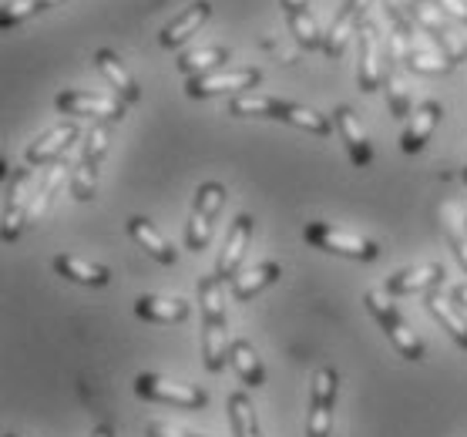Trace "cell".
<instances>
[{
  "instance_id": "1",
  "label": "cell",
  "mask_w": 467,
  "mask_h": 437,
  "mask_svg": "<svg viewBox=\"0 0 467 437\" xmlns=\"http://www.w3.org/2000/svg\"><path fill=\"white\" fill-rule=\"evenodd\" d=\"M199 309H202V360L213 373H219L229 363V320H225V289L223 279L202 276L199 279Z\"/></svg>"
},
{
  "instance_id": "2",
  "label": "cell",
  "mask_w": 467,
  "mask_h": 437,
  "mask_svg": "<svg viewBox=\"0 0 467 437\" xmlns=\"http://www.w3.org/2000/svg\"><path fill=\"white\" fill-rule=\"evenodd\" d=\"M367 309L373 313V320L380 323L383 333H387V340L393 343V350L400 353L404 360H424V340L410 330V323L400 317V309L390 303V293L387 289H367V297H363Z\"/></svg>"
},
{
  "instance_id": "3",
  "label": "cell",
  "mask_w": 467,
  "mask_h": 437,
  "mask_svg": "<svg viewBox=\"0 0 467 437\" xmlns=\"http://www.w3.org/2000/svg\"><path fill=\"white\" fill-rule=\"evenodd\" d=\"M303 239H306L313 249H323V253H333V256L360 259V263H373V259L380 256V245L373 243V239L347 233V229H340V225H333V223H306Z\"/></svg>"
},
{
  "instance_id": "4",
  "label": "cell",
  "mask_w": 467,
  "mask_h": 437,
  "mask_svg": "<svg viewBox=\"0 0 467 437\" xmlns=\"http://www.w3.org/2000/svg\"><path fill=\"white\" fill-rule=\"evenodd\" d=\"M407 14H410V21H414L417 27H424V31L441 44V54H444L451 65L457 68L461 61H467V41L444 21L447 14L437 7L434 0H407Z\"/></svg>"
},
{
  "instance_id": "5",
  "label": "cell",
  "mask_w": 467,
  "mask_h": 437,
  "mask_svg": "<svg viewBox=\"0 0 467 437\" xmlns=\"http://www.w3.org/2000/svg\"><path fill=\"white\" fill-rule=\"evenodd\" d=\"M108 139H111V121H98L85 135V149H81V161H78L75 175H71V195L78 203H91L98 189V169L108 151Z\"/></svg>"
},
{
  "instance_id": "6",
  "label": "cell",
  "mask_w": 467,
  "mask_h": 437,
  "mask_svg": "<svg viewBox=\"0 0 467 437\" xmlns=\"http://www.w3.org/2000/svg\"><path fill=\"white\" fill-rule=\"evenodd\" d=\"M225 199V185L219 182H205L199 185V192H195V205H192V219H189V229H185V243H189L192 253H202L209 239H213V223L215 215L223 213Z\"/></svg>"
},
{
  "instance_id": "7",
  "label": "cell",
  "mask_w": 467,
  "mask_h": 437,
  "mask_svg": "<svg viewBox=\"0 0 467 437\" xmlns=\"http://www.w3.org/2000/svg\"><path fill=\"white\" fill-rule=\"evenodd\" d=\"M135 394L145 397V401H155V404H171L182 407V411H199V407L209 404L205 390L192 384H179V380H169L161 373H139L135 377Z\"/></svg>"
},
{
  "instance_id": "8",
  "label": "cell",
  "mask_w": 467,
  "mask_h": 437,
  "mask_svg": "<svg viewBox=\"0 0 467 437\" xmlns=\"http://www.w3.org/2000/svg\"><path fill=\"white\" fill-rule=\"evenodd\" d=\"M337 387L340 373L333 367H319L309 387V414H306V437H329L333 431V407H337Z\"/></svg>"
},
{
  "instance_id": "9",
  "label": "cell",
  "mask_w": 467,
  "mask_h": 437,
  "mask_svg": "<svg viewBox=\"0 0 467 437\" xmlns=\"http://www.w3.org/2000/svg\"><path fill=\"white\" fill-rule=\"evenodd\" d=\"M31 185H34V175L31 169H17L7 179V203H4V243H17V235H21L24 223H27V215H31Z\"/></svg>"
},
{
  "instance_id": "10",
  "label": "cell",
  "mask_w": 467,
  "mask_h": 437,
  "mask_svg": "<svg viewBox=\"0 0 467 437\" xmlns=\"http://www.w3.org/2000/svg\"><path fill=\"white\" fill-rule=\"evenodd\" d=\"M263 81L259 68H229V71H213V75L202 78H189L185 81V95L189 98H213L225 95V91H249Z\"/></svg>"
},
{
  "instance_id": "11",
  "label": "cell",
  "mask_w": 467,
  "mask_h": 437,
  "mask_svg": "<svg viewBox=\"0 0 467 437\" xmlns=\"http://www.w3.org/2000/svg\"><path fill=\"white\" fill-rule=\"evenodd\" d=\"M54 105L61 115L75 118H98V121H121L125 118V105L118 98L108 95H85V91H64L54 98Z\"/></svg>"
},
{
  "instance_id": "12",
  "label": "cell",
  "mask_w": 467,
  "mask_h": 437,
  "mask_svg": "<svg viewBox=\"0 0 467 437\" xmlns=\"http://www.w3.org/2000/svg\"><path fill=\"white\" fill-rule=\"evenodd\" d=\"M370 4L373 0H347V4L340 7V14L333 17L327 37H323V51H327L329 61H337V57L347 51V44H350L353 34L360 31V17L367 14Z\"/></svg>"
},
{
  "instance_id": "13",
  "label": "cell",
  "mask_w": 467,
  "mask_h": 437,
  "mask_svg": "<svg viewBox=\"0 0 467 437\" xmlns=\"http://www.w3.org/2000/svg\"><path fill=\"white\" fill-rule=\"evenodd\" d=\"M360 65H357V81H360V91H377L383 85V47H380V34L370 21L360 24Z\"/></svg>"
},
{
  "instance_id": "14",
  "label": "cell",
  "mask_w": 467,
  "mask_h": 437,
  "mask_svg": "<svg viewBox=\"0 0 467 437\" xmlns=\"http://www.w3.org/2000/svg\"><path fill=\"white\" fill-rule=\"evenodd\" d=\"M78 139V125L75 121H64V125H54L51 131H44L41 139H34L27 145V165H54L67 155V149L75 145Z\"/></svg>"
},
{
  "instance_id": "15",
  "label": "cell",
  "mask_w": 467,
  "mask_h": 437,
  "mask_svg": "<svg viewBox=\"0 0 467 437\" xmlns=\"http://www.w3.org/2000/svg\"><path fill=\"white\" fill-rule=\"evenodd\" d=\"M333 125L340 131V139H343V145H347V151H350L353 165H357V169H367L373 161V149H370L367 131H363V125H360V118H357V111L340 105L333 111Z\"/></svg>"
},
{
  "instance_id": "16",
  "label": "cell",
  "mask_w": 467,
  "mask_h": 437,
  "mask_svg": "<svg viewBox=\"0 0 467 437\" xmlns=\"http://www.w3.org/2000/svg\"><path fill=\"white\" fill-rule=\"evenodd\" d=\"M249 235H253V215H235L233 229L225 235V245L219 253V266H215V276L223 279H235L239 276V266H243L245 245H249Z\"/></svg>"
},
{
  "instance_id": "17",
  "label": "cell",
  "mask_w": 467,
  "mask_h": 437,
  "mask_svg": "<svg viewBox=\"0 0 467 437\" xmlns=\"http://www.w3.org/2000/svg\"><path fill=\"white\" fill-rule=\"evenodd\" d=\"M441 115H444L441 101H424V105H417L414 115L407 118V129H404V139H400V149H404L407 155H414V151L424 149L427 141H431V135H434Z\"/></svg>"
},
{
  "instance_id": "18",
  "label": "cell",
  "mask_w": 467,
  "mask_h": 437,
  "mask_svg": "<svg viewBox=\"0 0 467 437\" xmlns=\"http://www.w3.org/2000/svg\"><path fill=\"white\" fill-rule=\"evenodd\" d=\"M444 266L441 263H424V266H414V269H404V273H397L383 283V289L390 293V297H410V293H424V289H434L444 283Z\"/></svg>"
},
{
  "instance_id": "19",
  "label": "cell",
  "mask_w": 467,
  "mask_h": 437,
  "mask_svg": "<svg viewBox=\"0 0 467 437\" xmlns=\"http://www.w3.org/2000/svg\"><path fill=\"white\" fill-rule=\"evenodd\" d=\"M128 233H131V239L149 253L155 263H161V266H175V259H179V253H175V245L165 239V235L155 229V225L149 223V219H141V215H135V219H128Z\"/></svg>"
},
{
  "instance_id": "20",
  "label": "cell",
  "mask_w": 467,
  "mask_h": 437,
  "mask_svg": "<svg viewBox=\"0 0 467 437\" xmlns=\"http://www.w3.org/2000/svg\"><path fill=\"white\" fill-rule=\"evenodd\" d=\"M95 65H98V71L115 85V91H118V98L121 101H128V105H139L141 101V88H139V81L128 75V68L118 61V54L115 51H108V47H101V51L95 54Z\"/></svg>"
},
{
  "instance_id": "21",
  "label": "cell",
  "mask_w": 467,
  "mask_h": 437,
  "mask_svg": "<svg viewBox=\"0 0 467 437\" xmlns=\"http://www.w3.org/2000/svg\"><path fill=\"white\" fill-rule=\"evenodd\" d=\"M135 313L149 323H182L189 320V303L179 297H155V293H145L135 303Z\"/></svg>"
},
{
  "instance_id": "22",
  "label": "cell",
  "mask_w": 467,
  "mask_h": 437,
  "mask_svg": "<svg viewBox=\"0 0 467 437\" xmlns=\"http://www.w3.org/2000/svg\"><path fill=\"white\" fill-rule=\"evenodd\" d=\"M273 118H276V121H286V125H293V129H299V131H309V135H329V131H333V121H329L327 115H319V111H313V108H306V105H296V101H283V98L276 101Z\"/></svg>"
},
{
  "instance_id": "23",
  "label": "cell",
  "mask_w": 467,
  "mask_h": 437,
  "mask_svg": "<svg viewBox=\"0 0 467 437\" xmlns=\"http://www.w3.org/2000/svg\"><path fill=\"white\" fill-rule=\"evenodd\" d=\"M209 14H213V4L209 0H199V4H192L189 11L179 14L175 21L161 31V47H182V44L189 41L192 34L199 31L205 21H209Z\"/></svg>"
},
{
  "instance_id": "24",
  "label": "cell",
  "mask_w": 467,
  "mask_h": 437,
  "mask_svg": "<svg viewBox=\"0 0 467 437\" xmlns=\"http://www.w3.org/2000/svg\"><path fill=\"white\" fill-rule=\"evenodd\" d=\"M54 269L61 273L64 279L71 283H81V286H108L111 283V273L98 263H88L81 256H54Z\"/></svg>"
},
{
  "instance_id": "25",
  "label": "cell",
  "mask_w": 467,
  "mask_h": 437,
  "mask_svg": "<svg viewBox=\"0 0 467 437\" xmlns=\"http://www.w3.org/2000/svg\"><path fill=\"white\" fill-rule=\"evenodd\" d=\"M383 14H387V24H390L387 57H390L393 65H407V54H410V47H414V27H410V21L400 14V7H393V4H387Z\"/></svg>"
},
{
  "instance_id": "26",
  "label": "cell",
  "mask_w": 467,
  "mask_h": 437,
  "mask_svg": "<svg viewBox=\"0 0 467 437\" xmlns=\"http://www.w3.org/2000/svg\"><path fill=\"white\" fill-rule=\"evenodd\" d=\"M427 309H431L434 320L451 333V340H454L461 350H467V320L461 317V309H457L454 299L441 297V293H431V297H427Z\"/></svg>"
},
{
  "instance_id": "27",
  "label": "cell",
  "mask_w": 467,
  "mask_h": 437,
  "mask_svg": "<svg viewBox=\"0 0 467 437\" xmlns=\"http://www.w3.org/2000/svg\"><path fill=\"white\" fill-rule=\"evenodd\" d=\"M279 276H283L279 263L265 259V263H259V266H253V269H245V273H239V276L233 279V297L235 299H253L255 293H263L265 286H273Z\"/></svg>"
},
{
  "instance_id": "28",
  "label": "cell",
  "mask_w": 467,
  "mask_h": 437,
  "mask_svg": "<svg viewBox=\"0 0 467 437\" xmlns=\"http://www.w3.org/2000/svg\"><path fill=\"white\" fill-rule=\"evenodd\" d=\"M229 363L235 367L239 373V380L245 387H263L265 380V370H263V360H259V353L253 350V343L249 340H233V350H229Z\"/></svg>"
},
{
  "instance_id": "29",
  "label": "cell",
  "mask_w": 467,
  "mask_h": 437,
  "mask_svg": "<svg viewBox=\"0 0 467 437\" xmlns=\"http://www.w3.org/2000/svg\"><path fill=\"white\" fill-rule=\"evenodd\" d=\"M223 61H229V47H219V44H213V47H199V51L182 54L179 71H182V75H189V78H202V75H213Z\"/></svg>"
},
{
  "instance_id": "30",
  "label": "cell",
  "mask_w": 467,
  "mask_h": 437,
  "mask_svg": "<svg viewBox=\"0 0 467 437\" xmlns=\"http://www.w3.org/2000/svg\"><path fill=\"white\" fill-rule=\"evenodd\" d=\"M64 159L61 161H54L51 169H47V175H44V182H41V189L34 192V199H31V215H27V223H37V219H44L47 215V209H51V203H54V195L61 192V185H64Z\"/></svg>"
},
{
  "instance_id": "31",
  "label": "cell",
  "mask_w": 467,
  "mask_h": 437,
  "mask_svg": "<svg viewBox=\"0 0 467 437\" xmlns=\"http://www.w3.org/2000/svg\"><path fill=\"white\" fill-rule=\"evenodd\" d=\"M286 21H289V34L296 37L299 47H306V51L323 47V37H327V34H319L317 21H313V14H309V4L306 7H289Z\"/></svg>"
},
{
  "instance_id": "32",
  "label": "cell",
  "mask_w": 467,
  "mask_h": 437,
  "mask_svg": "<svg viewBox=\"0 0 467 437\" xmlns=\"http://www.w3.org/2000/svg\"><path fill=\"white\" fill-rule=\"evenodd\" d=\"M229 424H233V437H263L259 434V421H255V407L249 394H233L229 397Z\"/></svg>"
},
{
  "instance_id": "33",
  "label": "cell",
  "mask_w": 467,
  "mask_h": 437,
  "mask_svg": "<svg viewBox=\"0 0 467 437\" xmlns=\"http://www.w3.org/2000/svg\"><path fill=\"white\" fill-rule=\"evenodd\" d=\"M57 4H64V0H7L4 11H0V27L11 31V27L24 24L27 17L47 11V7H57Z\"/></svg>"
},
{
  "instance_id": "34",
  "label": "cell",
  "mask_w": 467,
  "mask_h": 437,
  "mask_svg": "<svg viewBox=\"0 0 467 437\" xmlns=\"http://www.w3.org/2000/svg\"><path fill=\"white\" fill-rule=\"evenodd\" d=\"M276 101L279 98L273 95H235L233 101H229V115L235 118H273V111H276Z\"/></svg>"
},
{
  "instance_id": "35",
  "label": "cell",
  "mask_w": 467,
  "mask_h": 437,
  "mask_svg": "<svg viewBox=\"0 0 467 437\" xmlns=\"http://www.w3.org/2000/svg\"><path fill=\"white\" fill-rule=\"evenodd\" d=\"M387 105H390L393 118L414 115V108H410V88H407L400 71H387Z\"/></svg>"
},
{
  "instance_id": "36",
  "label": "cell",
  "mask_w": 467,
  "mask_h": 437,
  "mask_svg": "<svg viewBox=\"0 0 467 437\" xmlns=\"http://www.w3.org/2000/svg\"><path fill=\"white\" fill-rule=\"evenodd\" d=\"M407 68H414L420 75H447V71H454V65L447 61L444 54H431L424 47H417V44L407 54Z\"/></svg>"
},
{
  "instance_id": "37",
  "label": "cell",
  "mask_w": 467,
  "mask_h": 437,
  "mask_svg": "<svg viewBox=\"0 0 467 437\" xmlns=\"http://www.w3.org/2000/svg\"><path fill=\"white\" fill-rule=\"evenodd\" d=\"M444 229H447V243H451V249H454L457 263L467 269V223L461 225L457 219H447Z\"/></svg>"
},
{
  "instance_id": "38",
  "label": "cell",
  "mask_w": 467,
  "mask_h": 437,
  "mask_svg": "<svg viewBox=\"0 0 467 437\" xmlns=\"http://www.w3.org/2000/svg\"><path fill=\"white\" fill-rule=\"evenodd\" d=\"M434 4L447 14V17H454V21L467 24V4H464V0H434Z\"/></svg>"
},
{
  "instance_id": "39",
  "label": "cell",
  "mask_w": 467,
  "mask_h": 437,
  "mask_svg": "<svg viewBox=\"0 0 467 437\" xmlns=\"http://www.w3.org/2000/svg\"><path fill=\"white\" fill-rule=\"evenodd\" d=\"M149 437H195V434L182 431V427L165 424V421H151V424H149Z\"/></svg>"
},
{
  "instance_id": "40",
  "label": "cell",
  "mask_w": 467,
  "mask_h": 437,
  "mask_svg": "<svg viewBox=\"0 0 467 437\" xmlns=\"http://www.w3.org/2000/svg\"><path fill=\"white\" fill-rule=\"evenodd\" d=\"M454 303H457V307H467V283L454 286Z\"/></svg>"
},
{
  "instance_id": "41",
  "label": "cell",
  "mask_w": 467,
  "mask_h": 437,
  "mask_svg": "<svg viewBox=\"0 0 467 437\" xmlns=\"http://www.w3.org/2000/svg\"><path fill=\"white\" fill-rule=\"evenodd\" d=\"M91 437H115V431H111L108 424H98L95 431H91Z\"/></svg>"
},
{
  "instance_id": "42",
  "label": "cell",
  "mask_w": 467,
  "mask_h": 437,
  "mask_svg": "<svg viewBox=\"0 0 467 437\" xmlns=\"http://www.w3.org/2000/svg\"><path fill=\"white\" fill-rule=\"evenodd\" d=\"M464 182H467V169H464Z\"/></svg>"
},
{
  "instance_id": "43",
  "label": "cell",
  "mask_w": 467,
  "mask_h": 437,
  "mask_svg": "<svg viewBox=\"0 0 467 437\" xmlns=\"http://www.w3.org/2000/svg\"><path fill=\"white\" fill-rule=\"evenodd\" d=\"M195 437H205V434H195Z\"/></svg>"
},
{
  "instance_id": "44",
  "label": "cell",
  "mask_w": 467,
  "mask_h": 437,
  "mask_svg": "<svg viewBox=\"0 0 467 437\" xmlns=\"http://www.w3.org/2000/svg\"><path fill=\"white\" fill-rule=\"evenodd\" d=\"M7 437H14V434H7Z\"/></svg>"
}]
</instances>
